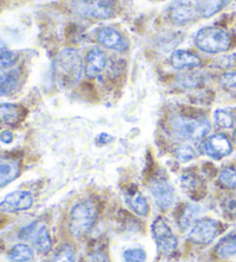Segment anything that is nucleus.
Segmentation results:
<instances>
[{
  "mask_svg": "<svg viewBox=\"0 0 236 262\" xmlns=\"http://www.w3.org/2000/svg\"><path fill=\"white\" fill-rule=\"evenodd\" d=\"M55 79L60 86L68 88L76 83L82 73V59L77 50L66 49L58 54L53 64Z\"/></svg>",
  "mask_w": 236,
  "mask_h": 262,
  "instance_id": "1",
  "label": "nucleus"
},
{
  "mask_svg": "<svg viewBox=\"0 0 236 262\" xmlns=\"http://www.w3.org/2000/svg\"><path fill=\"white\" fill-rule=\"evenodd\" d=\"M98 217L96 205L91 200L81 201L74 206L69 214V231L75 237H82L93 227Z\"/></svg>",
  "mask_w": 236,
  "mask_h": 262,
  "instance_id": "2",
  "label": "nucleus"
},
{
  "mask_svg": "<svg viewBox=\"0 0 236 262\" xmlns=\"http://www.w3.org/2000/svg\"><path fill=\"white\" fill-rule=\"evenodd\" d=\"M197 48L206 53L225 52L230 48V36L225 30L215 27H205L196 34Z\"/></svg>",
  "mask_w": 236,
  "mask_h": 262,
  "instance_id": "3",
  "label": "nucleus"
},
{
  "mask_svg": "<svg viewBox=\"0 0 236 262\" xmlns=\"http://www.w3.org/2000/svg\"><path fill=\"white\" fill-rule=\"evenodd\" d=\"M211 130V124L207 120L178 119L173 123L174 135L183 140L198 142L205 138Z\"/></svg>",
  "mask_w": 236,
  "mask_h": 262,
  "instance_id": "4",
  "label": "nucleus"
},
{
  "mask_svg": "<svg viewBox=\"0 0 236 262\" xmlns=\"http://www.w3.org/2000/svg\"><path fill=\"white\" fill-rule=\"evenodd\" d=\"M74 11L80 15L93 18H107L115 11L114 0H74Z\"/></svg>",
  "mask_w": 236,
  "mask_h": 262,
  "instance_id": "5",
  "label": "nucleus"
},
{
  "mask_svg": "<svg viewBox=\"0 0 236 262\" xmlns=\"http://www.w3.org/2000/svg\"><path fill=\"white\" fill-rule=\"evenodd\" d=\"M221 231V224L213 219H202L195 222L189 231V238L196 244L207 245Z\"/></svg>",
  "mask_w": 236,
  "mask_h": 262,
  "instance_id": "6",
  "label": "nucleus"
},
{
  "mask_svg": "<svg viewBox=\"0 0 236 262\" xmlns=\"http://www.w3.org/2000/svg\"><path fill=\"white\" fill-rule=\"evenodd\" d=\"M152 235L158 249L164 254H171L178 247V238L163 217L155 219L152 223Z\"/></svg>",
  "mask_w": 236,
  "mask_h": 262,
  "instance_id": "7",
  "label": "nucleus"
},
{
  "mask_svg": "<svg viewBox=\"0 0 236 262\" xmlns=\"http://www.w3.org/2000/svg\"><path fill=\"white\" fill-rule=\"evenodd\" d=\"M20 238L31 242L36 250L41 253H47L52 249L51 237L43 223L35 222L23 228L20 232Z\"/></svg>",
  "mask_w": 236,
  "mask_h": 262,
  "instance_id": "8",
  "label": "nucleus"
},
{
  "mask_svg": "<svg viewBox=\"0 0 236 262\" xmlns=\"http://www.w3.org/2000/svg\"><path fill=\"white\" fill-rule=\"evenodd\" d=\"M232 143L225 135H213L202 144V151L215 160H220L232 153Z\"/></svg>",
  "mask_w": 236,
  "mask_h": 262,
  "instance_id": "9",
  "label": "nucleus"
},
{
  "mask_svg": "<svg viewBox=\"0 0 236 262\" xmlns=\"http://www.w3.org/2000/svg\"><path fill=\"white\" fill-rule=\"evenodd\" d=\"M34 204V196L28 191H14L0 203V210L5 213H16L29 209Z\"/></svg>",
  "mask_w": 236,
  "mask_h": 262,
  "instance_id": "10",
  "label": "nucleus"
},
{
  "mask_svg": "<svg viewBox=\"0 0 236 262\" xmlns=\"http://www.w3.org/2000/svg\"><path fill=\"white\" fill-rule=\"evenodd\" d=\"M151 193L160 208L168 209L175 203V192L166 180L158 179L151 183Z\"/></svg>",
  "mask_w": 236,
  "mask_h": 262,
  "instance_id": "11",
  "label": "nucleus"
},
{
  "mask_svg": "<svg viewBox=\"0 0 236 262\" xmlns=\"http://www.w3.org/2000/svg\"><path fill=\"white\" fill-rule=\"evenodd\" d=\"M169 12H171L173 20L176 23H180V25L191 22L196 20L198 16H201L195 0H175L172 4Z\"/></svg>",
  "mask_w": 236,
  "mask_h": 262,
  "instance_id": "12",
  "label": "nucleus"
},
{
  "mask_svg": "<svg viewBox=\"0 0 236 262\" xmlns=\"http://www.w3.org/2000/svg\"><path fill=\"white\" fill-rule=\"evenodd\" d=\"M107 57L105 52L101 48H98V46H93V48L88 51L86 64H84V72H86L88 77H97L105 69Z\"/></svg>",
  "mask_w": 236,
  "mask_h": 262,
  "instance_id": "13",
  "label": "nucleus"
},
{
  "mask_svg": "<svg viewBox=\"0 0 236 262\" xmlns=\"http://www.w3.org/2000/svg\"><path fill=\"white\" fill-rule=\"evenodd\" d=\"M97 38L99 43L103 44L105 48L117 51V52H124L128 49V44L126 43L124 37L120 35V32L115 30L114 28L105 27L98 31Z\"/></svg>",
  "mask_w": 236,
  "mask_h": 262,
  "instance_id": "14",
  "label": "nucleus"
},
{
  "mask_svg": "<svg viewBox=\"0 0 236 262\" xmlns=\"http://www.w3.org/2000/svg\"><path fill=\"white\" fill-rule=\"evenodd\" d=\"M171 63L175 69H192L201 66V59L196 54L185 50L174 51L171 54Z\"/></svg>",
  "mask_w": 236,
  "mask_h": 262,
  "instance_id": "15",
  "label": "nucleus"
},
{
  "mask_svg": "<svg viewBox=\"0 0 236 262\" xmlns=\"http://www.w3.org/2000/svg\"><path fill=\"white\" fill-rule=\"evenodd\" d=\"M18 175H20V163L13 159H0V189L11 183Z\"/></svg>",
  "mask_w": 236,
  "mask_h": 262,
  "instance_id": "16",
  "label": "nucleus"
},
{
  "mask_svg": "<svg viewBox=\"0 0 236 262\" xmlns=\"http://www.w3.org/2000/svg\"><path fill=\"white\" fill-rule=\"evenodd\" d=\"M22 108L14 104H0V122L15 125L22 120Z\"/></svg>",
  "mask_w": 236,
  "mask_h": 262,
  "instance_id": "17",
  "label": "nucleus"
},
{
  "mask_svg": "<svg viewBox=\"0 0 236 262\" xmlns=\"http://www.w3.org/2000/svg\"><path fill=\"white\" fill-rule=\"evenodd\" d=\"M215 253L219 258H228L236 254V231L225 236L215 246Z\"/></svg>",
  "mask_w": 236,
  "mask_h": 262,
  "instance_id": "18",
  "label": "nucleus"
},
{
  "mask_svg": "<svg viewBox=\"0 0 236 262\" xmlns=\"http://www.w3.org/2000/svg\"><path fill=\"white\" fill-rule=\"evenodd\" d=\"M200 15L203 17H210L218 13L226 3L225 0H195Z\"/></svg>",
  "mask_w": 236,
  "mask_h": 262,
  "instance_id": "19",
  "label": "nucleus"
},
{
  "mask_svg": "<svg viewBox=\"0 0 236 262\" xmlns=\"http://www.w3.org/2000/svg\"><path fill=\"white\" fill-rule=\"evenodd\" d=\"M198 214H200V208H198V206L186 205V207L182 208V212L180 214V216H179V223H180L181 228H191L193 224H195V222L198 221Z\"/></svg>",
  "mask_w": 236,
  "mask_h": 262,
  "instance_id": "20",
  "label": "nucleus"
},
{
  "mask_svg": "<svg viewBox=\"0 0 236 262\" xmlns=\"http://www.w3.org/2000/svg\"><path fill=\"white\" fill-rule=\"evenodd\" d=\"M127 201H128V205L130 206L131 209H133L136 214H139L140 216H146V215H148V201H146V199L139 192V191L137 192L130 193L128 195V198H127Z\"/></svg>",
  "mask_w": 236,
  "mask_h": 262,
  "instance_id": "21",
  "label": "nucleus"
},
{
  "mask_svg": "<svg viewBox=\"0 0 236 262\" xmlns=\"http://www.w3.org/2000/svg\"><path fill=\"white\" fill-rule=\"evenodd\" d=\"M9 259L16 262H28L34 259V251L29 245L17 244L9 252Z\"/></svg>",
  "mask_w": 236,
  "mask_h": 262,
  "instance_id": "22",
  "label": "nucleus"
},
{
  "mask_svg": "<svg viewBox=\"0 0 236 262\" xmlns=\"http://www.w3.org/2000/svg\"><path fill=\"white\" fill-rule=\"evenodd\" d=\"M214 122L220 129H230L235 123L233 112L224 108L217 110L214 112Z\"/></svg>",
  "mask_w": 236,
  "mask_h": 262,
  "instance_id": "23",
  "label": "nucleus"
},
{
  "mask_svg": "<svg viewBox=\"0 0 236 262\" xmlns=\"http://www.w3.org/2000/svg\"><path fill=\"white\" fill-rule=\"evenodd\" d=\"M219 183L226 189L236 188V168L227 167L219 174Z\"/></svg>",
  "mask_w": 236,
  "mask_h": 262,
  "instance_id": "24",
  "label": "nucleus"
},
{
  "mask_svg": "<svg viewBox=\"0 0 236 262\" xmlns=\"http://www.w3.org/2000/svg\"><path fill=\"white\" fill-rule=\"evenodd\" d=\"M17 61V55L12 51L6 49H0V68L9 69Z\"/></svg>",
  "mask_w": 236,
  "mask_h": 262,
  "instance_id": "25",
  "label": "nucleus"
},
{
  "mask_svg": "<svg viewBox=\"0 0 236 262\" xmlns=\"http://www.w3.org/2000/svg\"><path fill=\"white\" fill-rule=\"evenodd\" d=\"M174 152H175V157L180 162H188L195 158V149L187 144L178 146Z\"/></svg>",
  "mask_w": 236,
  "mask_h": 262,
  "instance_id": "26",
  "label": "nucleus"
},
{
  "mask_svg": "<svg viewBox=\"0 0 236 262\" xmlns=\"http://www.w3.org/2000/svg\"><path fill=\"white\" fill-rule=\"evenodd\" d=\"M220 85L229 93H236V72L226 73L219 79Z\"/></svg>",
  "mask_w": 236,
  "mask_h": 262,
  "instance_id": "27",
  "label": "nucleus"
},
{
  "mask_svg": "<svg viewBox=\"0 0 236 262\" xmlns=\"http://www.w3.org/2000/svg\"><path fill=\"white\" fill-rule=\"evenodd\" d=\"M47 262H74V251L72 247L65 246Z\"/></svg>",
  "mask_w": 236,
  "mask_h": 262,
  "instance_id": "28",
  "label": "nucleus"
},
{
  "mask_svg": "<svg viewBox=\"0 0 236 262\" xmlns=\"http://www.w3.org/2000/svg\"><path fill=\"white\" fill-rule=\"evenodd\" d=\"M126 262H144L146 260V253L141 249H130L124 253Z\"/></svg>",
  "mask_w": 236,
  "mask_h": 262,
  "instance_id": "29",
  "label": "nucleus"
},
{
  "mask_svg": "<svg viewBox=\"0 0 236 262\" xmlns=\"http://www.w3.org/2000/svg\"><path fill=\"white\" fill-rule=\"evenodd\" d=\"M224 208L228 214L236 216V195L230 196V198L225 201Z\"/></svg>",
  "mask_w": 236,
  "mask_h": 262,
  "instance_id": "30",
  "label": "nucleus"
},
{
  "mask_svg": "<svg viewBox=\"0 0 236 262\" xmlns=\"http://www.w3.org/2000/svg\"><path fill=\"white\" fill-rule=\"evenodd\" d=\"M13 138L14 137H13V134L11 133V131H3V133L0 134V140H2V142L5 144L12 143Z\"/></svg>",
  "mask_w": 236,
  "mask_h": 262,
  "instance_id": "31",
  "label": "nucleus"
},
{
  "mask_svg": "<svg viewBox=\"0 0 236 262\" xmlns=\"http://www.w3.org/2000/svg\"><path fill=\"white\" fill-rule=\"evenodd\" d=\"M12 75H13V73L7 72L6 69L0 68V85H3L5 82H7Z\"/></svg>",
  "mask_w": 236,
  "mask_h": 262,
  "instance_id": "32",
  "label": "nucleus"
},
{
  "mask_svg": "<svg viewBox=\"0 0 236 262\" xmlns=\"http://www.w3.org/2000/svg\"><path fill=\"white\" fill-rule=\"evenodd\" d=\"M98 139L101 140V143L102 144H106V143H108V142H111V140L113 139L110 135H107V134H102V135H99V137H98Z\"/></svg>",
  "mask_w": 236,
  "mask_h": 262,
  "instance_id": "33",
  "label": "nucleus"
},
{
  "mask_svg": "<svg viewBox=\"0 0 236 262\" xmlns=\"http://www.w3.org/2000/svg\"><path fill=\"white\" fill-rule=\"evenodd\" d=\"M234 142L236 144V130H235V133H234Z\"/></svg>",
  "mask_w": 236,
  "mask_h": 262,
  "instance_id": "34",
  "label": "nucleus"
},
{
  "mask_svg": "<svg viewBox=\"0 0 236 262\" xmlns=\"http://www.w3.org/2000/svg\"><path fill=\"white\" fill-rule=\"evenodd\" d=\"M14 262H16V261H14Z\"/></svg>",
  "mask_w": 236,
  "mask_h": 262,
  "instance_id": "35",
  "label": "nucleus"
}]
</instances>
